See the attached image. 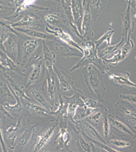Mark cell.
I'll use <instances>...</instances> for the list:
<instances>
[{"label": "cell", "instance_id": "5bb4252c", "mask_svg": "<svg viewBox=\"0 0 136 152\" xmlns=\"http://www.w3.org/2000/svg\"><path fill=\"white\" fill-rule=\"evenodd\" d=\"M42 49L43 60L47 72L49 74H54V66L56 61V54L49 49L45 40L42 41Z\"/></svg>", "mask_w": 136, "mask_h": 152}, {"label": "cell", "instance_id": "7a4b0ae2", "mask_svg": "<svg viewBox=\"0 0 136 152\" xmlns=\"http://www.w3.org/2000/svg\"><path fill=\"white\" fill-rule=\"evenodd\" d=\"M82 74L92 96L101 102H103L106 87L101 72L95 66L89 64L84 67Z\"/></svg>", "mask_w": 136, "mask_h": 152}, {"label": "cell", "instance_id": "7402d4cb", "mask_svg": "<svg viewBox=\"0 0 136 152\" xmlns=\"http://www.w3.org/2000/svg\"><path fill=\"white\" fill-rule=\"evenodd\" d=\"M106 73L108 75L109 78L113 80L116 84L120 86L121 88L124 87L130 89L136 87V84L130 80V74L129 72L113 74L108 71Z\"/></svg>", "mask_w": 136, "mask_h": 152}, {"label": "cell", "instance_id": "e575fe53", "mask_svg": "<svg viewBox=\"0 0 136 152\" xmlns=\"http://www.w3.org/2000/svg\"><path fill=\"white\" fill-rule=\"evenodd\" d=\"M22 119V116H21L17 121L16 126L10 127L9 128L5 130V136L8 139L11 140L13 143L15 141L16 137L18 136L20 132H21L22 124L21 121Z\"/></svg>", "mask_w": 136, "mask_h": 152}, {"label": "cell", "instance_id": "db71d44e", "mask_svg": "<svg viewBox=\"0 0 136 152\" xmlns=\"http://www.w3.org/2000/svg\"><path fill=\"white\" fill-rule=\"evenodd\" d=\"M0 69H1L3 70H5V69H4V68L3 66H2V65H1V63H0Z\"/></svg>", "mask_w": 136, "mask_h": 152}, {"label": "cell", "instance_id": "52a82bcc", "mask_svg": "<svg viewBox=\"0 0 136 152\" xmlns=\"http://www.w3.org/2000/svg\"><path fill=\"white\" fill-rule=\"evenodd\" d=\"M52 44L53 52L63 58H69L73 57H82L84 53L73 47L68 44L55 37Z\"/></svg>", "mask_w": 136, "mask_h": 152}, {"label": "cell", "instance_id": "2e32d148", "mask_svg": "<svg viewBox=\"0 0 136 152\" xmlns=\"http://www.w3.org/2000/svg\"><path fill=\"white\" fill-rule=\"evenodd\" d=\"M107 142L108 145L117 150L122 149H130L134 147L135 143L134 140L132 139L127 137H118L112 135H109Z\"/></svg>", "mask_w": 136, "mask_h": 152}, {"label": "cell", "instance_id": "cb8c5ba5", "mask_svg": "<svg viewBox=\"0 0 136 152\" xmlns=\"http://www.w3.org/2000/svg\"><path fill=\"white\" fill-rule=\"evenodd\" d=\"M43 74V61L41 57L39 58L38 62L32 65L31 70L28 77L25 88L37 82Z\"/></svg>", "mask_w": 136, "mask_h": 152}, {"label": "cell", "instance_id": "816d5d0a", "mask_svg": "<svg viewBox=\"0 0 136 152\" xmlns=\"http://www.w3.org/2000/svg\"><path fill=\"white\" fill-rule=\"evenodd\" d=\"M82 1H83V6H84V9L86 4H87L88 0H82Z\"/></svg>", "mask_w": 136, "mask_h": 152}, {"label": "cell", "instance_id": "74e56055", "mask_svg": "<svg viewBox=\"0 0 136 152\" xmlns=\"http://www.w3.org/2000/svg\"><path fill=\"white\" fill-rule=\"evenodd\" d=\"M0 96L6 101H9L12 103H13L15 101V96L9 87L1 81H0Z\"/></svg>", "mask_w": 136, "mask_h": 152}, {"label": "cell", "instance_id": "d4e9b609", "mask_svg": "<svg viewBox=\"0 0 136 152\" xmlns=\"http://www.w3.org/2000/svg\"><path fill=\"white\" fill-rule=\"evenodd\" d=\"M122 22V37L126 40L129 32L132 33L134 28L132 27L130 4H127V7L123 14H120Z\"/></svg>", "mask_w": 136, "mask_h": 152}, {"label": "cell", "instance_id": "1f68e13d", "mask_svg": "<svg viewBox=\"0 0 136 152\" xmlns=\"http://www.w3.org/2000/svg\"><path fill=\"white\" fill-rule=\"evenodd\" d=\"M25 107L28 111L32 115L46 117L53 116L51 114V112L49 111L42 106H39L36 105V104L33 103L32 101H29L26 103Z\"/></svg>", "mask_w": 136, "mask_h": 152}, {"label": "cell", "instance_id": "7dc6e473", "mask_svg": "<svg viewBox=\"0 0 136 152\" xmlns=\"http://www.w3.org/2000/svg\"><path fill=\"white\" fill-rule=\"evenodd\" d=\"M36 1V0H24L22 4H20V5L18 6V9L16 10L15 15L19 14V12L25 10L33 5Z\"/></svg>", "mask_w": 136, "mask_h": 152}, {"label": "cell", "instance_id": "681fc988", "mask_svg": "<svg viewBox=\"0 0 136 152\" xmlns=\"http://www.w3.org/2000/svg\"><path fill=\"white\" fill-rule=\"evenodd\" d=\"M0 127H1V122H0ZM0 142L1 143V147L3 148V151L4 152H7V148L5 147V145L4 143V141H3V138H2V135H1V128H0Z\"/></svg>", "mask_w": 136, "mask_h": 152}, {"label": "cell", "instance_id": "d590c367", "mask_svg": "<svg viewBox=\"0 0 136 152\" xmlns=\"http://www.w3.org/2000/svg\"><path fill=\"white\" fill-rule=\"evenodd\" d=\"M80 97L81 98L82 101L84 102V105L87 106V107L91 109H97L102 107H104L101 102L98 101L97 99L95 97H90V96L85 95L83 93H81L80 95Z\"/></svg>", "mask_w": 136, "mask_h": 152}, {"label": "cell", "instance_id": "83f0119b", "mask_svg": "<svg viewBox=\"0 0 136 152\" xmlns=\"http://www.w3.org/2000/svg\"><path fill=\"white\" fill-rule=\"evenodd\" d=\"M16 31L22 33L34 39H39L41 40H52L55 39V37L51 34H47L40 31H36L31 29L24 28H14Z\"/></svg>", "mask_w": 136, "mask_h": 152}, {"label": "cell", "instance_id": "4316f807", "mask_svg": "<svg viewBox=\"0 0 136 152\" xmlns=\"http://www.w3.org/2000/svg\"><path fill=\"white\" fill-rule=\"evenodd\" d=\"M106 113H108V109L104 106L103 107L96 109L95 111L86 118V120L95 126L100 131L103 119Z\"/></svg>", "mask_w": 136, "mask_h": 152}, {"label": "cell", "instance_id": "7c38bea8", "mask_svg": "<svg viewBox=\"0 0 136 152\" xmlns=\"http://www.w3.org/2000/svg\"><path fill=\"white\" fill-rule=\"evenodd\" d=\"M94 24L90 13L89 3L87 2L84 10L81 26V33L86 40H91L94 36Z\"/></svg>", "mask_w": 136, "mask_h": 152}, {"label": "cell", "instance_id": "bcb514c9", "mask_svg": "<svg viewBox=\"0 0 136 152\" xmlns=\"http://www.w3.org/2000/svg\"><path fill=\"white\" fill-rule=\"evenodd\" d=\"M119 97L121 99L129 103L136 107V94L135 93L129 94H120Z\"/></svg>", "mask_w": 136, "mask_h": 152}, {"label": "cell", "instance_id": "d6986e66", "mask_svg": "<svg viewBox=\"0 0 136 152\" xmlns=\"http://www.w3.org/2000/svg\"><path fill=\"white\" fill-rule=\"evenodd\" d=\"M39 39H32L25 40L22 46V57L21 62L25 64L26 60L29 59L36 51L40 45Z\"/></svg>", "mask_w": 136, "mask_h": 152}, {"label": "cell", "instance_id": "e0dca14e", "mask_svg": "<svg viewBox=\"0 0 136 152\" xmlns=\"http://www.w3.org/2000/svg\"><path fill=\"white\" fill-rule=\"evenodd\" d=\"M44 20L47 25L51 28L63 29L69 32V25L65 19L59 13L47 14L44 16Z\"/></svg>", "mask_w": 136, "mask_h": 152}, {"label": "cell", "instance_id": "ba28073f", "mask_svg": "<svg viewBox=\"0 0 136 152\" xmlns=\"http://www.w3.org/2000/svg\"><path fill=\"white\" fill-rule=\"evenodd\" d=\"M110 125V135L118 137H127L135 140L136 133L123 122L111 114H108Z\"/></svg>", "mask_w": 136, "mask_h": 152}, {"label": "cell", "instance_id": "44dd1931", "mask_svg": "<svg viewBox=\"0 0 136 152\" xmlns=\"http://www.w3.org/2000/svg\"><path fill=\"white\" fill-rule=\"evenodd\" d=\"M40 18L37 15L32 12L25 14L18 21L11 24L13 28H25L30 26H42Z\"/></svg>", "mask_w": 136, "mask_h": 152}, {"label": "cell", "instance_id": "ffe728a7", "mask_svg": "<svg viewBox=\"0 0 136 152\" xmlns=\"http://www.w3.org/2000/svg\"><path fill=\"white\" fill-rule=\"evenodd\" d=\"M71 1L74 22L80 33L82 35L81 26L84 10L83 6V1L71 0Z\"/></svg>", "mask_w": 136, "mask_h": 152}, {"label": "cell", "instance_id": "30bf717a", "mask_svg": "<svg viewBox=\"0 0 136 152\" xmlns=\"http://www.w3.org/2000/svg\"><path fill=\"white\" fill-rule=\"evenodd\" d=\"M82 92L79 89L77 88L74 93L71 96H66L63 95L67 102V121H73L75 110L78 107L84 105V102L80 97V95Z\"/></svg>", "mask_w": 136, "mask_h": 152}, {"label": "cell", "instance_id": "ee69618b", "mask_svg": "<svg viewBox=\"0 0 136 152\" xmlns=\"http://www.w3.org/2000/svg\"><path fill=\"white\" fill-rule=\"evenodd\" d=\"M108 114V113H106L104 116L100 130V132L102 134L104 139L106 141V142L108 139L109 135H110V125L109 123Z\"/></svg>", "mask_w": 136, "mask_h": 152}, {"label": "cell", "instance_id": "9c48e42d", "mask_svg": "<svg viewBox=\"0 0 136 152\" xmlns=\"http://www.w3.org/2000/svg\"><path fill=\"white\" fill-rule=\"evenodd\" d=\"M59 125V122L48 126L40 132L36 138L35 143L33 145L32 151L34 152H40L48 145L51 138L54 135L56 132L57 127Z\"/></svg>", "mask_w": 136, "mask_h": 152}, {"label": "cell", "instance_id": "9a60e30c", "mask_svg": "<svg viewBox=\"0 0 136 152\" xmlns=\"http://www.w3.org/2000/svg\"><path fill=\"white\" fill-rule=\"evenodd\" d=\"M4 76L7 81L9 88L13 95H15L19 98L27 100L29 101H33V99L30 97L26 93V88L21 84L13 80L7 74L4 72Z\"/></svg>", "mask_w": 136, "mask_h": 152}, {"label": "cell", "instance_id": "ab89813d", "mask_svg": "<svg viewBox=\"0 0 136 152\" xmlns=\"http://www.w3.org/2000/svg\"><path fill=\"white\" fill-rule=\"evenodd\" d=\"M0 63L5 70H17L15 62L6 54L0 50Z\"/></svg>", "mask_w": 136, "mask_h": 152}, {"label": "cell", "instance_id": "ac0fdd59", "mask_svg": "<svg viewBox=\"0 0 136 152\" xmlns=\"http://www.w3.org/2000/svg\"><path fill=\"white\" fill-rule=\"evenodd\" d=\"M45 82L46 83L47 96L49 99V101L53 104V105H54L56 104L55 99L57 95L60 93L59 88L57 87V85L55 74H49L47 72Z\"/></svg>", "mask_w": 136, "mask_h": 152}, {"label": "cell", "instance_id": "5b68a950", "mask_svg": "<svg viewBox=\"0 0 136 152\" xmlns=\"http://www.w3.org/2000/svg\"><path fill=\"white\" fill-rule=\"evenodd\" d=\"M58 126L59 132L55 141L57 144L56 149L57 151L73 152V135L67 122H59Z\"/></svg>", "mask_w": 136, "mask_h": 152}, {"label": "cell", "instance_id": "836d02e7", "mask_svg": "<svg viewBox=\"0 0 136 152\" xmlns=\"http://www.w3.org/2000/svg\"><path fill=\"white\" fill-rule=\"evenodd\" d=\"M126 40L122 37L120 42L116 45H109L102 50H98L97 51L98 56L102 59L108 57V56L114 53L117 50L121 49V47L122 46Z\"/></svg>", "mask_w": 136, "mask_h": 152}, {"label": "cell", "instance_id": "4fadbf2b", "mask_svg": "<svg viewBox=\"0 0 136 152\" xmlns=\"http://www.w3.org/2000/svg\"><path fill=\"white\" fill-rule=\"evenodd\" d=\"M78 125L81 131L90 138L108 144L100 131L86 119L81 121Z\"/></svg>", "mask_w": 136, "mask_h": 152}, {"label": "cell", "instance_id": "11a10c76", "mask_svg": "<svg viewBox=\"0 0 136 152\" xmlns=\"http://www.w3.org/2000/svg\"><path fill=\"white\" fill-rule=\"evenodd\" d=\"M133 1H136V0H133Z\"/></svg>", "mask_w": 136, "mask_h": 152}, {"label": "cell", "instance_id": "f5cc1de1", "mask_svg": "<svg viewBox=\"0 0 136 152\" xmlns=\"http://www.w3.org/2000/svg\"><path fill=\"white\" fill-rule=\"evenodd\" d=\"M127 2V4H131L132 3H136V1H133V0H125Z\"/></svg>", "mask_w": 136, "mask_h": 152}, {"label": "cell", "instance_id": "60d3db41", "mask_svg": "<svg viewBox=\"0 0 136 152\" xmlns=\"http://www.w3.org/2000/svg\"><path fill=\"white\" fill-rule=\"evenodd\" d=\"M115 33V31L111 28H109L108 30L105 32L102 36L98 39L97 40L94 41V43L95 44V48L96 50H98L99 48L102 44L105 41L107 42L108 46L111 45V40L113 35Z\"/></svg>", "mask_w": 136, "mask_h": 152}, {"label": "cell", "instance_id": "f907efd6", "mask_svg": "<svg viewBox=\"0 0 136 152\" xmlns=\"http://www.w3.org/2000/svg\"><path fill=\"white\" fill-rule=\"evenodd\" d=\"M13 8L8 7V6H5V5H2L0 4V10H7V9H12Z\"/></svg>", "mask_w": 136, "mask_h": 152}, {"label": "cell", "instance_id": "7bdbcfd3", "mask_svg": "<svg viewBox=\"0 0 136 152\" xmlns=\"http://www.w3.org/2000/svg\"><path fill=\"white\" fill-rule=\"evenodd\" d=\"M14 96L16 99V102L15 105L11 106L8 104L7 105H4V109L6 110V111L13 114H20L24 111V107L22 105L21 103L20 102L19 98L15 95H14Z\"/></svg>", "mask_w": 136, "mask_h": 152}, {"label": "cell", "instance_id": "277c9868", "mask_svg": "<svg viewBox=\"0 0 136 152\" xmlns=\"http://www.w3.org/2000/svg\"><path fill=\"white\" fill-rule=\"evenodd\" d=\"M67 124L73 135L72 150L73 152H96L95 145L86 141L82 136L78 124L71 121H68Z\"/></svg>", "mask_w": 136, "mask_h": 152}, {"label": "cell", "instance_id": "f1b7e54d", "mask_svg": "<svg viewBox=\"0 0 136 152\" xmlns=\"http://www.w3.org/2000/svg\"><path fill=\"white\" fill-rule=\"evenodd\" d=\"M3 45L7 54L14 62H16L17 57V44L14 37L9 35Z\"/></svg>", "mask_w": 136, "mask_h": 152}, {"label": "cell", "instance_id": "f6af8a7d", "mask_svg": "<svg viewBox=\"0 0 136 152\" xmlns=\"http://www.w3.org/2000/svg\"><path fill=\"white\" fill-rule=\"evenodd\" d=\"M0 26L5 31L13 33V34L15 35H19V33L17 32V31L13 28L11 26V24H9L7 20L1 18H0Z\"/></svg>", "mask_w": 136, "mask_h": 152}, {"label": "cell", "instance_id": "3957f363", "mask_svg": "<svg viewBox=\"0 0 136 152\" xmlns=\"http://www.w3.org/2000/svg\"><path fill=\"white\" fill-rule=\"evenodd\" d=\"M114 106L116 119L126 125L136 133V107L123 100L117 101Z\"/></svg>", "mask_w": 136, "mask_h": 152}, {"label": "cell", "instance_id": "c3c4849f", "mask_svg": "<svg viewBox=\"0 0 136 152\" xmlns=\"http://www.w3.org/2000/svg\"><path fill=\"white\" fill-rule=\"evenodd\" d=\"M9 36V35L7 33L0 29V44H3Z\"/></svg>", "mask_w": 136, "mask_h": 152}, {"label": "cell", "instance_id": "8992f818", "mask_svg": "<svg viewBox=\"0 0 136 152\" xmlns=\"http://www.w3.org/2000/svg\"><path fill=\"white\" fill-rule=\"evenodd\" d=\"M54 72L59 82V91L62 95L71 96L76 91L71 77L63 70L54 66Z\"/></svg>", "mask_w": 136, "mask_h": 152}, {"label": "cell", "instance_id": "8d00e7d4", "mask_svg": "<svg viewBox=\"0 0 136 152\" xmlns=\"http://www.w3.org/2000/svg\"><path fill=\"white\" fill-rule=\"evenodd\" d=\"M131 34H132V33L131 32H129L128 33L127 39L120 49L121 56H122L123 60L127 57L128 55H129V54L135 46L134 41L131 38Z\"/></svg>", "mask_w": 136, "mask_h": 152}, {"label": "cell", "instance_id": "6da1fadb", "mask_svg": "<svg viewBox=\"0 0 136 152\" xmlns=\"http://www.w3.org/2000/svg\"><path fill=\"white\" fill-rule=\"evenodd\" d=\"M80 45L83 49L84 54L81 59L70 69L71 72L89 64L95 66L102 74L109 71L110 69L108 65L98 56L97 50L95 48L94 41L92 39L86 40L80 44Z\"/></svg>", "mask_w": 136, "mask_h": 152}, {"label": "cell", "instance_id": "8fae6325", "mask_svg": "<svg viewBox=\"0 0 136 152\" xmlns=\"http://www.w3.org/2000/svg\"><path fill=\"white\" fill-rule=\"evenodd\" d=\"M45 29L46 31L49 34L53 35L55 37L60 39L61 41H63L71 46L75 48L84 53L82 48L80 46L79 44L74 40L71 37V36L68 32L64 31L63 29L51 28L47 25L45 26Z\"/></svg>", "mask_w": 136, "mask_h": 152}, {"label": "cell", "instance_id": "603a6c76", "mask_svg": "<svg viewBox=\"0 0 136 152\" xmlns=\"http://www.w3.org/2000/svg\"><path fill=\"white\" fill-rule=\"evenodd\" d=\"M36 127V125H31L25 128L23 132L15 139V147L17 149H24L29 142L33 134Z\"/></svg>", "mask_w": 136, "mask_h": 152}, {"label": "cell", "instance_id": "484cf974", "mask_svg": "<svg viewBox=\"0 0 136 152\" xmlns=\"http://www.w3.org/2000/svg\"><path fill=\"white\" fill-rule=\"evenodd\" d=\"M88 2L92 19L95 23L108 4V0H88Z\"/></svg>", "mask_w": 136, "mask_h": 152}, {"label": "cell", "instance_id": "d6a6232c", "mask_svg": "<svg viewBox=\"0 0 136 152\" xmlns=\"http://www.w3.org/2000/svg\"><path fill=\"white\" fill-rule=\"evenodd\" d=\"M60 2L61 12H63L64 16L68 22L69 26L70 25L75 24L74 22L71 0H60Z\"/></svg>", "mask_w": 136, "mask_h": 152}, {"label": "cell", "instance_id": "f546056e", "mask_svg": "<svg viewBox=\"0 0 136 152\" xmlns=\"http://www.w3.org/2000/svg\"><path fill=\"white\" fill-rule=\"evenodd\" d=\"M30 94L34 99L40 104L42 107L50 112L53 111V107L44 96L41 89L38 88H33L30 90Z\"/></svg>", "mask_w": 136, "mask_h": 152}, {"label": "cell", "instance_id": "4dcf8cb0", "mask_svg": "<svg viewBox=\"0 0 136 152\" xmlns=\"http://www.w3.org/2000/svg\"><path fill=\"white\" fill-rule=\"evenodd\" d=\"M96 110L87 107L84 105L79 106L75 110L72 121L79 124L81 121L86 119Z\"/></svg>", "mask_w": 136, "mask_h": 152}, {"label": "cell", "instance_id": "b9f144b4", "mask_svg": "<svg viewBox=\"0 0 136 152\" xmlns=\"http://www.w3.org/2000/svg\"><path fill=\"white\" fill-rule=\"evenodd\" d=\"M109 56H110V57L105 58L102 59L103 61L107 65L110 64V65H116L119 62L123 61L120 49L117 50L114 53Z\"/></svg>", "mask_w": 136, "mask_h": 152}, {"label": "cell", "instance_id": "f35d334b", "mask_svg": "<svg viewBox=\"0 0 136 152\" xmlns=\"http://www.w3.org/2000/svg\"><path fill=\"white\" fill-rule=\"evenodd\" d=\"M80 130L81 132V134L82 135V136H84V138L86 141H88V142L92 143L94 145L97 146L99 148L104 150L107 151V152H120V151L113 148L107 143H103V142H100V141H96V140H93L92 139L90 138V137H89L87 135H86L82 131H81V129H80Z\"/></svg>", "mask_w": 136, "mask_h": 152}]
</instances>
